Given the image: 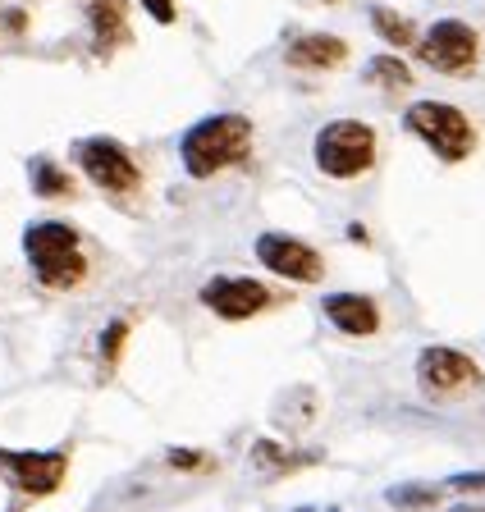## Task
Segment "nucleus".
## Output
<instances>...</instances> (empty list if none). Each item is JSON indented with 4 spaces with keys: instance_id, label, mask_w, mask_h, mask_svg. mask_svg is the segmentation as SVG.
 Segmentation results:
<instances>
[{
    "instance_id": "1",
    "label": "nucleus",
    "mask_w": 485,
    "mask_h": 512,
    "mask_svg": "<svg viewBox=\"0 0 485 512\" xmlns=\"http://www.w3.org/2000/svg\"><path fill=\"white\" fill-rule=\"evenodd\" d=\"M252 151V119L248 115H211L188 128L184 138V170L193 179L229 170Z\"/></svg>"
},
{
    "instance_id": "2",
    "label": "nucleus",
    "mask_w": 485,
    "mask_h": 512,
    "mask_svg": "<svg viewBox=\"0 0 485 512\" xmlns=\"http://www.w3.org/2000/svg\"><path fill=\"white\" fill-rule=\"evenodd\" d=\"M23 252L33 261V275L46 288H78L87 275V256L78 243V229H69L65 220H37L23 234Z\"/></svg>"
},
{
    "instance_id": "3",
    "label": "nucleus",
    "mask_w": 485,
    "mask_h": 512,
    "mask_svg": "<svg viewBox=\"0 0 485 512\" xmlns=\"http://www.w3.org/2000/svg\"><path fill=\"white\" fill-rule=\"evenodd\" d=\"M316 165L330 179H357L376 165V128L357 124V119H339L316 133Z\"/></svg>"
},
{
    "instance_id": "4",
    "label": "nucleus",
    "mask_w": 485,
    "mask_h": 512,
    "mask_svg": "<svg viewBox=\"0 0 485 512\" xmlns=\"http://www.w3.org/2000/svg\"><path fill=\"white\" fill-rule=\"evenodd\" d=\"M408 128L444 160H463L476 147V133L467 124V115L458 106H449V101H417L408 110Z\"/></svg>"
},
{
    "instance_id": "5",
    "label": "nucleus",
    "mask_w": 485,
    "mask_h": 512,
    "mask_svg": "<svg viewBox=\"0 0 485 512\" xmlns=\"http://www.w3.org/2000/svg\"><path fill=\"white\" fill-rule=\"evenodd\" d=\"M0 476L14 494L23 499H46L65 485L69 476V453L51 448V453H33V448H0Z\"/></svg>"
},
{
    "instance_id": "6",
    "label": "nucleus",
    "mask_w": 485,
    "mask_h": 512,
    "mask_svg": "<svg viewBox=\"0 0 485 512\" xmlns=\"http://www.w3.org/2000/svg\"><path fill=\"white\" fill-rule=\"evenodd\" d=\"M417 384L426 398H463V394H472V389H481V371H476V362L458 348H421Z\"/></svg>"
},
{
    "instance_id": "7",
    "label": "nucleus",
    "mask_w": 485,
    "mask_h": 512,
    "mask_svg": "<svg viewBox=\"0 0 485 512\" xmlns=\"http://www.w3.org/2000/svg\"><path fill=\"white\" fill-rule=\"evenodd\" d=\"M78 165H83V174L97 183V188L115 192V197H129V192H138V183H142L138 160L119 147L115 138H87V142H78Z\"/></svg>"
},
{
    "instance_id": "8",
    "label": "nucleus",
    "mask_w": 485,
    "mask_h": 512,
    "mask_svg": "<svg viewBox=\"0 0 485 512\" xmlns=\"http://www.w3.org/2000/svg\"><path fill=\"white\" fill-rule=\"evenodd\" d=\"M257 261L270 270V275L289 279V284H316L325 275V261L316 247H307L302 238L289 234H261L257 238Z\"/></svg>"
},
{
    "instance_id": "9",
    "label": "nucleus",
    "mask_w": 485,
    "mask_h": 512,
    "mask_svg": "<svg viewBox=\"0 0 485 512\" xmlns=\"http://www.w3.org/2000/svg\"><path fill=\"white\" fill-rule=\"evenodd\" d=\"M202 307H211L225 320H252L270 307V288L243 275H216L211 284H202Z\"/></svg>"
},
{
    "instance_id": "10",
    "label": "nucleus",
    "mask_w": 485,
    "mask_h": 512,
    "mask_svg": "<svg viewBox=\"0 0 485 512\" xmlns=\"http://www.w3.org/2000/svg\"><path fill=\"white\" fill-rule=\"evenodd\" d=\"M421 60L440 69V74H463L472 69L476 60V32L458 19H444L426 32V42H421Z\"/></svg>"
},
{
    "instance_id": "11",
    "label": "nucleus",
    "mask_w": 485,
    "mask_h": 512,
    "mask_svg": "<svg viewBox=\"0 0 485 512\" xmlns=\"http://www.w3.org/2000/svg\"><path fill=\"white\" fill-rule=\"evenodd\" d=\"M325 320L335 325L339 334H353V339H367L380 330V307L362 293H330L325 298Z\"/></svg>"
},
{
    "instance_id": "12",
    "label": "nucleus",
    "mask_w": 485,
    "mask_h": 512,
    "mask_svg": "<svg viewBox=\"0 0 485 512\" xmlns=\"http://www.w3.org/2000/svg\"><path fill=\"white\" fill-rule=\"evenodd\" d=\"M344 55H348V42L325 37V32L298 37V42L289 46V64H293V69H335V64H344Z\"/></svg>"
},
{
    "instance_id": "13",
    "label": "nucleus",
    "mask_w": 485,
    "mask_h": 512,
    "mask_svg": "<svg viewBox=\"0 0 485 512\" xmlns=\"http://www.w3.org/2000/svg\"><path fill=\"white\" fill-rule=\"evenodd\" d=\"M92 28H97L101 46L124 42V37H129V28H124V5H119V0H92Z\"/></svg>"
},
{
    "instance_id": "14",
    "label": "nucleus",
    "mask_w": 485,
    "mask_h": 512,
    "mask_svg": "<svg viewBox=\"0 0 485 512\" xmlns=\"http://www.w3.org/2000/svg\"><path fill=\"white\" fill-rule=\"evenodd\" d=\"M385 499L403 512H426L440 503V490H435V485H399V490H389Z\"/></svg>"
},
{
    "instance_id": "15",
    "label": "nucleus",
    "mask_w": 485,
    "mask_h": 512,
    "mask_svg": "<svg viewBox=\"0 0 485 512\" xmlns=\"http://www.w3.org/2000/svg\"><path fill=\"white\" fill-rule=\"evenodd\" d=\"M33 188H37V197H65L74 183H69V174L60 170V165H51V160H33Z\"/></svg>"
},
{
    "instance_id": "16",
    "label": "nucleus",
    "mask_w": 485,
    "mask_h": 512,
    "mask_svg": "<svg viewBox=\"0 0 485 512\" xmlns=\"http://www.w3.org/2000/svg\"><path fill=\"white\" fill-rule=\"evenodd\" d=\"M252 462H257V467H266V471H293L298 462H312V453H307V458H293V453H284L280 444L261 439V444L252 448Z\"/></svg>"
},
{
    "instance_id": "17",
    "label": "nucleus",
    "mask_w": 485,
    "mask_h": 512,
    "mask_svg": "<svg viewBox=\"0 0 485 512\" xmlns=\"http://www.w3.org/2000/svg\"><path fill=\"white\" fill-rule=\"evenodd\" d=\"M371 19H376V28H380V37H385V42H394V46H412V42H417V32H412V23H408V19H399V14L376 10Z\"/></svg>"
},
{
    "instance_id": "18",
    "label": "nucleus",
    "mask_w": 485,
    "mask_h": 512,
    "mask_svg": "<svg viewBox=\"0 0 485 512\" xmlns=\"http://www.w3.org/2000/svg\"><path fill=\"white\" fill-rule=\"evenodd\" d=\"M367 74L376 78V83H385V87H408L412 83V74L403 69L399 60H394V55H376V60L367 64Z\"/></svg>"
},
{
    "instance_id": "19",
    "label": "nucleus",
    "mask_w": 485,
    "mask_h": 512,
    "mask_svg": "<svg viewBox=\"0 0 485 512\" xmlns=\"http://www.w3.org/2000/svg\"><path fill=\"white\" fill-rule=\"evenodd\" d=\"M124 339H129V320H115L106 330V339H101V357H106V366L119 362V348H124Z\"/></svg>"
},
{
    "instance_id": "20",
    "label": "nucleus",
    "mask_w": 485,
    "mask_h": 512,
    "mask_svg": "<svg viewBox=\"0 0 485 512\" xmlns=\"http://www.w3.org/2000/svg\"><path fill=\"white\" fill-rule=\"evenodd\" d=\"M170 467H179V471H202V467H206V453H193V448H174V453H170Z\"/></svg>"
},
{
    "instance_id": "21",
    "label": "nucleus",
    "mask_w": 485,
    "mask_h": 512,
    "mask_svg": "<svg viewBox=\"0 0 485 512\" xmlns=\"http://www.w3.org/2000/svg\"><path fill=\"white\" fill-rule=\"evenodd\" d=\"M449 490H458V494H481V490H485V471H463V476H453Z\"/></svg>"
},
{
    "instance_id": "22",
    "label": "nucleus",
    "mask_w": 485,
    "mask_h": 512,
    "mask_svg": "<svg viewBox=\"0 0 485 512\" xmlns=\"http://www.w3.org/2000/svg\"><path fill=\"white\" fill-rule=\"evenodd\" d=\"M147 5V14L156 23H174V0H142Z\"/></svg>"
},
{
    "instance_id": "23",
    "label": "nucleus",
    "mask_w": 485,
    "mask_h": 512,
    "mask_svg": "<svg viewBox=\"0 0 485 512\" xmlns=\"http://www.w3.org/2000/svg\"><path fill=\"white\" fill-rule=\"evenodd\" d=\"M453 512H485V508H453Z\"/></svg>"
}]
</instances>
